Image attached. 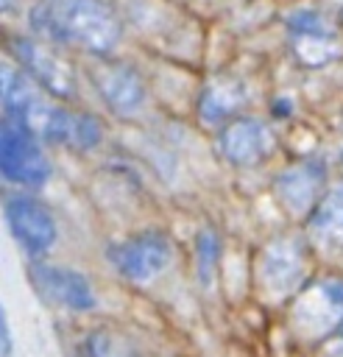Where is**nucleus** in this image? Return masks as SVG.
<instances>
[{"label":"nucleus","instance_id":"nucleus-14","mask_svg":"<svg viewBox=\"0 0 343 357\" xmlns=\"http://www.w3.org/2000/svg\"><path fill=\"white\" fill-rule=\"evenodd\" d=\"M245 106V89L243 81L234 75H215L198 100V117L206 126H226L234 117H240L237 112Z\"/></svg>","mask_w":343,"mask_h":357},{"label":"nucleus","instance_id":"nucleus-4","mask_svg":"<svg viewBox=\"0 0 343 357\" xmlns=\"http://www.w3.org/2000/svg\"><path fill=\"white\" fill-rule=\"evenodd\" d=\"M290 324L304 340H321L343 324V279L326 276L301 287L290 310Z\"/></svg>","mask_w":343,"mask_h":357},{"label":"nucleus","instance_id":"nucleus-12","mask_svg":"<svg viewBox=\"0 0 343 357\" xmlns=\"http://www.w3.org/2000/svg\"><path fill=\"white\" fill-rule=\"evenodd\" d=\"M218 148L231 165L251 167V165H259L262 159H268V153L273 151V134L262 120L240 114L220 128Z\"/></svg>","mask_w":343,"mask_h":357},{"label":"nucleus","instance_id":"nucleus-7","mask_svg":"<svg viewBox=\"0 0 343 357\" xmlns=\"http://www.w3.org/2000/svg\"><path fill=\"white\" fill-rule=\"evenodd\" d=\"M259 282L270 296H290L296 290H301L304 276H307V248L298 237H276L270 240L262 254H259V265H257Z\"/></svg>","mask_w":343,"mask_h":357},{"label":"nucleus","instance_id":"nucleus-8","mask_svg":"<svg viewBox=\"0 0 343 357\" xmlns=\"http://www.w3.org/2000/svg\"><path fill=\"white\" fill-rule=\"evenodd\" d=\"M326 184V162L318 156H307L293 162L276 176V198L290 215H312V209L321 204Z\"/></svg>","mask_w":343,"mask_h":357},{"label":"nucleus","instance_id":"nucleus-1","mask_svg":"<svg viewBox=\"0 0 343 357\" xmlns=\"http://www.w3.org/2000/svg\"><path fill=\"white\" fill-rule=\"evenodd\" d=\"M3 109L47 142L73 151H89L100 142V123L95 117L50 103L42 98L36 84L11 64H3Z\"/></svg>","mask_w":343,"mask_h":357},{"label":"nucleus","instance_id":"nucleus-2","mask_svg":"<svg viewBox=\"0 0 343 357\" xmlns=\"http://www.w3.org/2000/svg\"><path fill=\"white\" fill-rule=\"evenodd\" d=\"M28 20L42 39L92 56L112 53L123 31L120 17L106 0H36Z\"/></svg>","mask_w":343,"mask_h":357},{"label":"nucleus","instance_id":"nucleus-17","mask_svg":"<svg viewBox=\"0 0 343 357\" xmlns=\"http://www.w3.org/2000/svg\"><path fill=\"white\" fill-rule=\"evenodd\" d=\"M215 262H218V234L212 229H206L198 237V273H201L204 284H209V279L215 273Z\"/></svg>","mask_w":343,"mask_h":357},{"label":"nucleus","instance_id":"nucleus-15","mask_svg":"<svg viewBox=\"0 0 343 357\" xmlns=\"http://www.w3.org/2000/svg\"><path fill=\"white\" fill-rule=\"evenodd\" d=\"M310 240L326 254H343V184L326 190L307 223Z\"/></svg>","mask_w":343,"mask_h":357},{"label":"nucleus","instance_id":"nucleus-3","mask_svg":"<svg viewBox=\"0 0 343 357\" xmlns=\"http://www.w3.org/2000/svg\"><path fill=\"white\" fill-rule=\"evenodd\" d=\"M287 42L298 64L318 70L343 59V31L321 8H293L287 17Z\"/></svg>","mask_w":343,"mask_h":357},{"label":"nucleus","instance_id":"nucleus-9","mask_svg":"<svg viewBox=\"0 0 343 357\" xmlns=\"http://www.w3.org/2000/svg\"><path fill=\"white\" fill-rule=\"evenodd\" d=\"M31 282H33L36 293L56 307H64L73 312H89L98 307V298L92 293L89 279L73 268L33 262L31 265Z\"/></svg>","mask_w":343,"mask_h":357},{"label":"nucleus","instance_id":"nucleus-16","mask_svg":"<svg viewBox=\"0 0 343 357\" xmlns=\"http://www.w3.org/2000/svg\"><path fill=\"white\" fill-rule=\"evenodd\" d=\"M78 357H139V351L128 337L112 329H95L84 337Z\"/></svg>","mask_w":343,"mask_h":357},{"label":"nucleus","instance_id":"nucleus-5","mask_svg":"<svg viewBox=\"0 0 343 357\" xmlns=\"http://www.w3.org/2000/svg\"><path fill=\"white\" fill-rule=\"evenodd\" d=\"M0 167L3 178L20 187H42L50 178V162L42 153L36 134L22 126L17 117L3 114V134H0Z\"/></svg>","mask_w":343,"mask_h":357},{"label":"nucleus","instance_id":"nucleus-18","mask_svg":"<svg viewBox=\"0 0 343 357\" xmlns=\"http://www.w3.org/2000/svg\"><path fill=\"white\" fill-rule=\"evenodd\" d=\"M0 337H3V357H8L11 354V337H8V321H6V315L0 318Z\"/></svg>","mask_w":343,"mask_h":357},{"label":"nucleus","instance_id":"nucleus-13","mask_svg":"<svg viewBox=\"0 0 343 357\" xmlns=\"http://www.w3.org/2000/svg\"><path fill=\"white\" fill-rule=\"evenodd\" d=\"M98 95L117 114H134L145 103V84L128 64H98L89 70Z\"/></svg>","mask_w":343,"mask_h":357},{"label":"nucleus","instance_id":"nucleus-6","mask_svg":"<svg viewBox=\"0 0 343 357\" xmlns=\"http://www.w3.org/2000/svg\"><path fill=\"white\" fill-rule=\"evenodd\" d=\"M109 262L123 279L134 284H145L167 271V265L173 262V243L167 234L153 229L137 231L109 248Z\"/></svg>","mask_w":343,"mask_h":357},{"label":"nucleus","instance_id":"nucleus-11","mask_svg":"<svg viewBox=\"0 0 343 357\" xmlns=\"http://www.w3.org/2000/svg\"><path fill=\"white\" fill-rule=\"evenodd\" d=\"M8 47H11L14 59L25 67V75L36 86L47 89L50 95H56L61 100H67V98L75 95V75H73L70 64L61 61L50 47L39 45L33 39H20V36L11 39Z\"/></svg>","mask_w":343,"mask_h":357},{"label":"nucleus","instance_id":"nucleus-19","mask_svg":"<svg viewBox=\"0 0 343 357\" xmlns=\"http://www.w3.org/2000/svg\"><path fill=\"white\" fill-rule=\"evenodd\" d=\"M332 3H335V6H337V8L343 11V0H332Z\"/></svg>","mask_w":343,"mask_h":357},{"label":"nucleus","instance_id":"nucleus-10","mask_svg":"<svg viewBox=\"0 0 343 357\" xmlns=\"http://www.w3.org/2000/svg\"><path fill=\"white\" fill-rule=\"evenodd\" d=\"M6 223L14 240L31 254L42 257L56 243V220L45 204L28 195H11L6 198Z\"/></svg>","mask_w":343,"mask_h":357}]
</instances>
